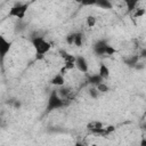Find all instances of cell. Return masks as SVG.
<instances>
[{
	"label": "cell",
	"instance_id": "4",
	"mask_svg": "<svg viewBox=\"0 0 146 146\" xmlns=\"http://www.w3.org/2000/svg\"><path fill=\"white\" fill-rule=\"evenodd\" d=\"M11 49V42L3 35H0V65H3L5 58Z\"/></svg>",
	"mask_w": 146,
	"mask_h": 146
},
{
	"label": "cell",
	"instance_id": "1",
	"mask_svg": "<svg viewBox=\"0 0 146 146\" xmlns=\"http://www.w3.org/2000/svg\"><path fill=\"white\" fill-rule=\"evenodd\" d=\"M32 46L35 49L36 55L40 56V57L44 56L51 49V43L48 40H46L43 36H35V38H33L32 39Z\"/></svg>",
	"mask_w": 146,
	"mask_h": 146
},
{
	"label": "cell",
	"instance_id": "3",
	"mask_svg": "<svg viewBox=\"0 0 146 146\" xmlns=\"http://www.w3.org/2000/svg\"><path fill=\"white\" fill-rule=\"evenodd\" d=\"M27 9H29V6L26 3H16L15 6H13L9 9L8 16L9 17H14V18H18V19H22V18L25 17Z\"/></svg>",
	"mask_w": 146,
	"mask_h": 146
},
{
	"label": "cell",
	"instance_id": "14",
	"mask_svg": "<svg viewBox=\"0 0 146 146\" xmlns=\"http://www.w3.org/2000/svg\"><path fill=\"white\" fill-rule=\"evenodd\" d=\"M89 94H90V96H91V97L97 98V97H98V95H99V91L96 89V87H94V88H91V89H90V92H89Z\"/></svg>",
	"mask_w": 146,
	"mask_h": 146
},
{
	"label": "cell",
	"instance_id": "2",
	"mask_svg": "<svg viewBox=\"0 0 146 146\" xmlns=\"http://www.w3.org/2000/svg\"><path fill=\"white\" fill-rule=\"evenodd\" d=\"M67 104V99L60 97V95L58 94V91H52L48 98L47 102V111H54V110H58L64 107Z\"/></svg>",
	"mask_w": 146,
	"mask_h": 146
},
{
	"label": "cell",
	"instance_id": "8",
	"mask_svg": "<svg viewBox=\"0 0 146 146\" xmlns=\"http://www.w3.org/2000/svg\"><path fill=\"white\" fill-rule=\"evenodd\" d=\"M110 67L106 65V64H104V63H102L100 64V66H99V71H98V75L103 79V81H105V80H107L108 78H110Z\"/></svg>",
	"mask_w": 146,
	"mask_h": 146
},
{
	"label": "cell",
	"instance_id": "5",
	"mask_svg": "<svg viewBox=\"0 0 146 146\" xmlns=\"http://www.w3.org/2000/svg\"><path fill=\"white\" fill-rule=\"evenodd\" d=\"M94 50H95V52H96L97 55H113V54L116 52V50H115L112 46L107 44V43L104 42V41L97 42V43L95 44V47H94Z\"/></svg>",
	"mask_w": 146,
	"mask_h": 146
},
{
	"label": "cell",
	"instance_id": "15",
	"mask_svg": "<svg viewBox=\"0 0 146 146\" xmlns=\"http://www.w3.org/2000/svg\"><path fill=\"white\" fill-rule=\"evenodd\" d=\"M135 10H136L135 14H133L135 17H140V16H143L145 14V9H135Z\"/></svg>",
	"mask_w": 146,
	"mask_h": 146
},
{
	"label": "cell",
	"instance_id": "11",
	"mask_svg": "<svg viewBox=\"0 0 146 146\" xmlns=\"http://www.w3.org/2000/svg\"><path fill=\"white\" fill-rule=\"evenodd\" d=\"M89 82L96 87V86H98L99 83H102V82H104V81H103V79H102L98 74H96V75H92V76L89 78Z\"/></svg>",
	"mask_w": 146,
	"mask_h": 146
},
{
	"label": "cell",
	"instance_id": "7",
	"mask_svg": "<svg viewBox=\"0 0 146 146\" xmlns=\"http://www.w3.org/2000/svg\"><path fill=\"white\" fill-rule=\"evenodd\" d=\"M75 68H78L81 73H88L89 65L83 56H75Z\"/></svg>",
	"mask_w": 146,
	"mask_h": 146
},
{
	"label": "cell",
	"instance_id": "10",
	"mask_svg": "<svg viewBox=\"0 0 146 146\" xmlns=\"http://www.w3.org/2000/svg\"><path fill=\"white\" fill-rule=\"evenodd\" d=\"M83 43V35L80 32L73 33V44L76 47H81Z\"/></svg>",
	"mask_w": 146,
	"mask_h": 146
},
{
	"label": "cell",
	"instance_id": "17",
	"mask_svg": "<svg viewBox=\"0 0 146 146\" xmlns=\"http://www.w3.org/2000/svg\"><path fill=\"white\" fill-rule=\"evenodd\" d=\"M74 146H84V145H83L82 143H79V141H78V143H75V145H74Z\"/></svg>",
	"mask_w": 146,
	"mask_h": 146
},
{
	"label": "cell",
	"instance_id": "9",
	"mask_svg": "<svg viewBox=\"0 0 146 146\" xmlns=\"http://www.w3.org/2000/svg\"><path fill=\"white\" fill-rule=\"evenodd\" d=\"M50 82H51V84H54L56 87H63L64 83H65V78L62 74L57 73L56 75L52 76V79L50 80Z\"/></svg>",
	"mask_w": 146,
	"mask_h": 146
},
{
	"label": "cell",
	"instance_id": "12",
	"mask_svg": "<svg viewBox=\"0 0 146 146\" xmlns=\"http://www.w3.org/2000/svg\"><path fill=\"white\" fill-rule=\"evenodd\" d=\"M86 23H87V26H88V27H94V26L96 25V23H97V19H96L95 16L89 15V16H87V18H86Z\"/></svg>",
	"mask_w": 146,
	"mask_h": 146
},
{
	"label": "cell",
	"instance_id": "16",
	"mask_svg": "<svg viewBox=\"0 0 146 146\" xmlns=\"http://www.w3.org/2000/svg\"><path fill=\"white\" fill-rule=\"evenodd\" d=\"M98 6H102V7H106V8H111V3L110 2H105V1H100L97 3Z\"/></svg>",
	"mask_w": 146,
	"mask_h": 146
},
{
	"label": "cell",
	"instance_id": "6",
	"mask_svg": "<svg viewBox=\"0 0 146 146\" xmlns=\"http://www.w3.org/2000/svg\"><path fill=\"white\" fill-rule=\"evenodd\" d=\"M62 58L64 60V67L67 70V71H71L73 68H75V56L74 55H71L68 52H63L62 55Z\"/></svg>",
	"mask_w": 146,
	"mask_h": 146
},
{
	"label": "cell",
	"instance_id": "13",
	"mask_svg": "<svg viewBox=\"0 0 146 146\" xmlns=\"http://www.w3.org/2000/svg\"><path fill=\"white\" fill-rule=\"evenodd\" d=\"M96 89L99 91V94L100 92H107L108 91V87H107V84H105L104 82H102V83H99L98 86H96Z\"/></svg>",
	"mask_w": 146,
	"mask_h": 146
}]
</instances>
